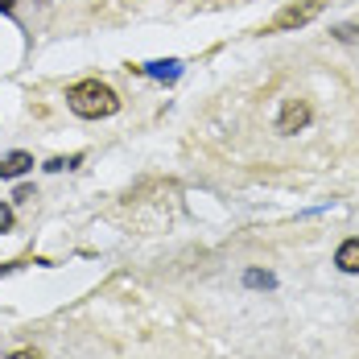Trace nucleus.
<instances>
[{
    "instance_id": "obj_1",
    "label": "nucleus",
    "mask_w": 359,
    "mask_h": 359,
    "mask_svg": "<svg viewBox=\"0 0 359 359\" xmlns=\"http://www.w3.org/2000/svg\"><path fill=\"white\" fill-rule=\"evenodd\" d=\"M67 104L83 120H104V116H111L120 108V95L111 91L108 83H100V79H83V83H74L67 91Z\"/></svg>"
},
{
    "instance_id": "obj_2",
    "label": "nucleus",
    "mask_w": 359,
    "mask_h": 359,
    "mask_svg": "<svg viewBox=\"0 0 359 359\" xmlns=\"http://www.w3.org/2000/svg\"><path fill=\"white\" fill-rule=\"evenodd\" d=\"M323 13V0H302V4H289L281 8L269 25H264V34H285V29H302V25H310L314 17Z\"/></svg>"
},
{
    "instance_id": "obj_3",
    "label": "nucleus",
    "mask_w": 359,
    "mask_h": 359,
    "mask_svg": "<svg viewBox=\"0 0 359 359\" xmlns=\"http://www.w3.org/2000/svg\"><path fill=\"white\" fill-rule=\"evenodd\" d=\"M310 124V104L306 100H285V108L277 116V133H297Z\"/></svg>"
},
{
    "instance_id": "obj_4",
    "label": "nucleus",
    "mask_w": 359,
    "mask_h": 359,
    "mask_svg": "<svg viewBox=\"0 0 359 359\" xmlns=\"http://www.w3.org/2000/svg\"><path fill=\"white\" fill-rule=\"evenodd\" d=\"M34 170V157L29 153H8V157H0V178H21V174H29Z\"/></svg>"
},
{
    "instance_id": "obj_5",
    "label": "nucleus",
    "mask_w": 359,
    "mask_h": 359,
    "mask_svg": "<svg viewBox=\"0 0 359 359\" xmlns=\"http://www.w3.org/2000/svg\"><path fill=\"white\" fill-rule=\"evenodd\" d=\"M334 264L343 273H359V240H343L339 252H334Z\"/></svg>"
},
{
    "instance_id": "obj_6",
    "label": "nucleus",
    "mask_w": 359,
    "mask_h": 359,
    "mask_svg": "<svg viewBox=\"0 0 359 359\" xmlns=\"http://www.w3.org/2000/svg\"><path fill=\"white\" fill-rule=\"evenodd\" d=\"M149 74H178V62H149Z\"/></svg>"
},
{
    "instance_id": "obj_7",
    "label": "nucleus",
    "mask_w": 359,
    "mask_h": 359,
    "mask_svg": "<svg viewBox=\"0 0 359 359\" xmlns=\"http://www.w3.org/2000/svg\"><path fill=\"white\" fill-rule=\"evenodd\" d=\"M79 161H83V157H54L46 170H71V165H79Z\"/></svg>"
},
{
    "instance_id": "obj_8",
    "label": "nucleus",
    "mask_w": 359,
    "mask_h": 359,
    "mask_svg": "<svg viewBox=\"0 0 359 359\" xmlns=\"http://www.w3.org/2000/svg\"><path fill=\"white\" fill-rule=\"evenodd\" d=\"M8 227H13V207L0 203V231H8Z\"/></svg>"
},
{
    "instance_id": "obj_9",
    "label": "nucleus",
    "mask_w": 359,
    "mask_h": 359,
    "mask_svg": "<svg viewBox=\"0 0 359 359\" xmlns=\"http://www.w3.org/2000/svg\"><path fill=\"white\" fill-rule=\"evenodd\" d=\"M248 285H273V277H269V273H248Z\"/></svg>"
},
{
    "instance_id": "obj_10",
    "label": "nucleus",
    "mask_w": 359,
    "mask_h": 359,
    "mask_svg": "<svg viewBox=\"0 0 359 359\" xmlns=\"http://www.w3.org/2000/svg\"><path fill=\"white\" fill-rule=\"evenodd\" d=\"M8 359H41V351H13Z\"/></svg>"
},
{
    "instance_id": "obj_11",
    "label": "nucleus",
    "mask_w": 359,
    "mask_h": 359,
    "mask_svg": "<svg viewBox=\"0 0 359 359\" xmlns=\"http://www.w3.org/2000/svg\"><path fill=\"white\" fill-rule=\"evenodd\" d=\"M13 4H17V0H0V13H13Z\"/></svg>"
},
{
    "instance_id": "obj_12",
    "label": "nucleus",
    "mask_w": 359,
    "mask_h": 359,
    "mask_svg": "<svg viewBox=\"0 0 359 359\" xmlns=\"http://www.w3.org/2000/svg\"><path fill=\"white\" fill-rule=\"evenodd\" d=\"M8 269H17V264H0V277H4V273H8Z\"/></svg>"
}]
</instances>
